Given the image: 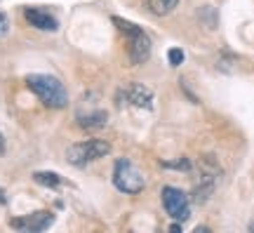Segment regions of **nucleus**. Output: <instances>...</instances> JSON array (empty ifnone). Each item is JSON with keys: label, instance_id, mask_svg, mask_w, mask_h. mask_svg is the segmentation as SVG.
I'll return each instance as SVG.
<instances>
[{"label": "nucleus", "instance_id": "f257e3e1", "mask_svg": "<svg viewBox=\"0 0 254 233\" xmlns=\"http://www.w3.org/2000/svg\"><path fill=\"white\" fill-rule=\"evenodd\" d=\"M26 85H28V90L33 92L45 106L64 108L68 104V92H66V87L62 85V80L55 78V76L31 73V76H26Z\"/></svg>", "mask_w": 254, "mask_h": 233}, {"label": "nucleus", "instance_id": "f03ea898", "mask_svg": "<svg viewBox=\"0 0 254 233\" xmlns=\"http://www.w3.org/2000/svg\"><path fill=\"white\" fill-rule=\"evenodd\" d=\"M113 24L129 36V62L132 64H144L151 57V38L146 36L139 26H134L132 21H125L120 17H113Z\"/></svg>", "mask_w": 254, "mask_h": 233}, {"label": "nucleus", "instance_id": "7ed1b4c3", "mask_svg": "<svg viewBox=\"0 0 254 233\" xmlns=\"http://www.w3.org/2000/svg\"><path fill=\"white\" fill-rule=\"evenodd\" d=\"M111 151V144L104 142V139H87V142H78V144H71L68 151H66V158L71 165L75 167H82L92 160H99L104 158L106 153Z\"/></svg>", "mask_w": 254, "mask_h": 233}, {"label": "nucleus", "instance_id": "20e7f679", "mask_svg": "<svg viewBox=\"0 0 254 233\" xmlns=\"http://www.w3.org/2000/svg\"><path fill=\"white\" fill-rule=\"evenodd\" d=\"M113 184L123 193H139V191H144L146 179L134 162H129L127 158H120L113 167Z\"/></svg>", "mask_w": 254, "mask_h": 233}, {"label": "nucleus", "instance_id": "39448f33", "mask_svg": "<svg viewBox=\"0 0 254 233\" xmlns=\"http://www.w3.org/2000/svg\"><path fill=\"white\" fill-rule=\"evenodd\" d=\"M163 205L167 210V215L177 219V222H186L190 217V205H189V196L184 193L182 188L174 186H165L163 188Z\"/></svg>", "mask_w": 254, "mask_h": 233}, {"label": "nucleus", "instance_id": "423d86ee", "mask_svg": "<svg viewBox=\"0 0 254 233\" xmlns=\"http://www.w3.org/2000/svg\"><path fill=\"white\" fill-rule=\"evenodd\" d=\"M52 222H55L52 212H33V215H28V217H21V219H12L9 226H12V229H21V231H33L36 233V231H45V229H50Z\"/></svg>", "mask_w": 254, "mask_h": 233}, {"label": "nucleus", "instance_id": "0eeeda50", "mask_svg": "<svg viewBox=\"0 0 254 233\" xmlns=\"http://www.w3.org/2000/svg\"><path fill=\"white\" fill-rule=\"evenodd\" d=\"M24 17H26V21L31 24V26L40 28V31H57V28H59L57 19L52 17V14L43 12V9L28 7V9H24Z\"/></svg>", "mask_w": 254, "mask_h": 233}, {"label": "nucleus", "instance_id": "6e6552de", "mask_svg": "<svg viewBox=\"0 0 254 233\" xmlns=\"http://www.w3.org/2000/svg\"><path fill=\"white\" fill-rule=\"evenodd\" d=\"M125 97H127V101H132V104L139 108H151L153 92L148 90V87H144V85H139V82H132L125 90Z\"/></svg>", "mask_w": 254, "mask_h": 233}, {"label": "nucleus", "instance_id": "1a4fd4ad", "mask_svg": "<svg viewBox=\"0 0 254 233\" xmlns=\"http://www.w3.org/2000/svg\"><path fill=\"white\" fill-rule=\"evenodd\" d=\"M106 120H109V116H106L104 111H94V113H87V116H78V123H80L82 127H101V125H106Z\"/></svg>", "mask_w": 254, "mask_h": 233}, {"label": "nucleus", "instance_id": "9d476101", "mask_svg": "<svg viewBox=\"0 0 254 233\" xmlns=\"http://www.w3.org/2000/svg\"><path fill=\"white\" fill-rule=\"evenodd\" d=\"M146 2H148V7H151L153 14L165 17V14H170V12L177 7V2H179V0H146Z\"/></svg>", "mask_w": 254, "mask_h": 233}, {"label": "nucleus", "instance_id": "9b49d317", "mask_svg": "<svg viewBox=\"0 0 254 233\" xmlns=\"http://www.w3.org/2000/svg\"><path fill=\"white\" fill-rule=\"evenodd\" d=\"M33 179H36L38 184H43V186H52V188L62 184V177L55 174V172H36V174H33Z\"/></svg>", "mask_w": 254, "mask_h": 233}, {"label": "nucleus", "instance_id": "f8f14e48", "mask_svg": "<svg viewBox=\"0 0 254 233\" xmlns=\"http://www.w3.org/2000/svg\"><path fill=\"white\" fill-rule=\"evenodd\" d=\"M167 59H170V64H172V66H179V64L184 62V52L179 50V47H172V50L167 52Z\"/></svg>", "mask_w": 254, "mask_h": 233}, {"label": "nucleus", "instance_id": "ddd939ff", "mask_svg": "<svg viewBox=\"0 0 254 233\" xmlns=\"http://www.w3.org/2000/svg\"><path fill=\"white\" fill-rule=\"evenodd\" d=\"M7 28H9V21H7V17H5V14L0 12V36H2V33H7Z\"/></svg>", "mask_w": 254, "mask_h": 233}, {"label": "nucleus", "instance_id": "4468645a", "mask_svg": "<svg viewBox=\"0 0 254 233\" xmlns=\"http://www.w3.org/2000/svg\"><path fill=\"white\" fill-rule=\"evenodd\" d=\"M0 153H5V137H2V132H0Z\"/></svg>", "mask_w": 254, "mask_h": 233}, {"label": "nucleus", "instance_id": "2eb2a0df", "mask_svg": "<svg viewBox=\"0 0 254 233\" xmlns=\"http://www.w3.org/2000/svg\"><path fill=\"white\" fill-rule=\"evenodd\" d=\"M0 203H2V205L7 203V198H5V191H0Z\"/></svg>", "mask_w": 254, "mask_h": 233}]
</instances>
